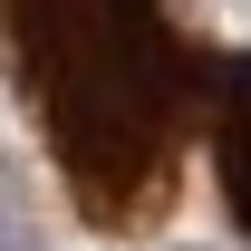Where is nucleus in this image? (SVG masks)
Here are the masks:
<instances>
[{"instance_id": "2", "label": "nucleus", "mask_w": 251, "mask_h": 251, "mask_svg": "<svg viewBox=\"0 0 251 251\" xmlns=\"http://www.w3.org/2000/svg\"><path fill=\"white\" fill-rule=\"evenodd\" d=\"M203 145H213V193L232 232L251 251V49L242 58H213V106H203Z\"/></svg>"}, {"instance_id": "1", "label": "nucleus", "mask_w": 251, "mask_h": 251, "mask_svg": "<svg viewBox=\"0 0 251 251\" xmlns=\"http://www.w3.org/2000/svg\"><path fill=\"white\" fill-rule=\"evenodd\" d=\"M0 58L87 232H155L213 106V49L174 0H0Z\"/></svg>"}]
</instances>
